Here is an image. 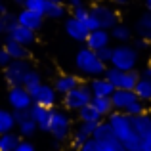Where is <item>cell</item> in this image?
I'll return each instance as SVG.
<instances>
[{
	"instance_id": "obj_1",
	"label": "cell",
	"mask_w": 151,
	"mask_h": 151,
	"mask_svg": "<svg viewBox=\"0 0 151 151\" xmlns=\"http://www.w3.org/2000/svg\"><path fill=\"white\" fill-rule=\"evenodd\" d=\"M105 121L109 122L111 130H113V136L121 142L122 147L126 151H142V140H140V136L134 132L128 115H122V113L113 111Z\"/></svg>"
},
{
	"instance_id": "obj_2",
	"label": "cell",
	"mask_w": 151,
	"mask_h": 151,
	"mask_svg": "<svg viewBox=\"0 0 151 151\" xmlns=\"http://www.w3.org/2000/svg\"><path fill=\"white\" fill-rule=\"evenodd\" d=\"M111 103H113V111L128 117H136V115L145 113V103L138 100L134 90H115L111 96Z\"/></svg>"
},
{
	"instance_id": "obj_3",
	"label": "cell",
	"mask_w": 151,
	"mask_h": 151,
	"mask_svg": "<svg viewBox=\"0 0 151 151\" xmlns=\"http://www.w3.org/2000/svg\"><path fill=\"white\" fill-rule=\"evenodd\" d=\"M75 67L78 69L81 75H84V77H88V78L103 77V73H105V69H107V65L100 61L96 52L88 50L86 46L77 52V55H75Z\"/></svg>"
},
{
	"instance_id": "obj_4",
	"label": "cell",
	"mask_w": 151,
	"mask_h": 151,
	"mask_svg": "<svg viewBox=\"0 0 151 151\" xmlns=\"http://www.w3.org/2000/svg\"><path fill=\"white\" fill-rule=\"evenodd\" d=\"M138 61H140V52L132 44H117L113 48L109 67L119 71H136Z\"/></svg>"
},
{
	"instance_id": "obj_5",
	"label": "cell",
	"mask_w": 151,
	"mask_h": 151,
	"mask_svg": "<svg viewBox=\"0 0 151 151\" xmlns=\"http://www.w3.org/2000/svg\"><path fill=\"white\" fill-rule=\"evenodd\" d=\"M71 132H73V122H71V117L61 109H52L50 111V122H48V134L54 138L55 142H65L71 138Z\"/></svg>"
},
{
	"instance_id": "obj_6",
	"label": "cell",
	"mask_w": 151,
	"mask_h": 151,
	"mask_svg": "<svg viewBox=\"0 0 151 151\" xmlns=\"http://www.w3.org/2000/svg\"><path fill=\"white\" fill-rule=\"evenodd\" d=\"M90 15L96 19L98 27H100V29H105V31H111L117 23H121L117 8H113L111 4H105V2L94 4V6L90 8Z\"/></svg>"
},
{
	"instance_id": "obj_7",
	"label": "cell",
	"mask_w": 151,
	"mask_h": 151,
	"mask_svg": "<svg viewBox=\"0 0 151 151\" xmlns=\"http://www.w3.org/2000/svg\"><path fill=\"white\" fill-rule=\"evenodd\" d=\"M103 77L113 84L115 90H134L136 82L140 81L138 71H119V69H113V67H107Z\"/></svg>"
},
{
	"instance_id": "obj_8",
	"label": "cell",
	"mask_w": 151,
	"mask_h": 151,
	"mask_svg": "<svg viewBox=\"0 0 151 151\" xmlns=\"http://www.w3.org/2000/svg\"><path fill=\"white\" fill-rule=\"evenodd\" d=\"M90 101H92V92H90V86L84 82H81L77 88H73L69 94L63 96V107L67 111H78L90 105Z\"/></svg>"
},
{
	"instance_id": "obj_9",
	"label": "cell",
	"mask_w": 151,
	"mask_h": 151,
	"mask_svg": "<svg viewBox=\"0 0 151 151\" xmlns=\"http://www.w3.org/2000/svg\"><path fill=\"white\" fill-rule=\"evenodd\" d=\"M33 69L29 63V59H14L10 65L4 69V81L12 86H23V81H25L27 73Z\"/></svg>"
},
{
	"instance_id": "obj_10",
	"label": "cell",
	"mask_w": 151,
	"mask_h": 151,
	"mask_svg": "<svg viewBox=\"0 0 151 151\" xmlns=\"http://www.w3.org/2000/svg\"><path fill=\"white\" fill-rule=\"evenodd\" d=\"M8 103L12 111H29L33 105V96L23 86H12L8 90Z\"/></svg>"
},
{
	"instance_id": "obj_11",
	"label": "cell",
	"mask_w": 151,
	"mask_h": 151,
	"mask_svg": "<svg viewBox=\"0 0 151 151\" xmlns=\"http://www.w3.org/2000/svg\"><path fill=\"white\" fill-rule=\"evenodd\" d=\"M31 96H33V103L42 105V107H46V109H54L55 103H58V92L54 90L52 84H44V82H42Z\"/></svg>"
},
{
	"instance_id": "obj_12",
	"label": "cell",
	"mask_w": 151,
	"mask_h": 151,
	"mask_svg": "<svg viewBox=\"0 0 151 151\" xmlns=\"http://www.w3.org/2000/svg\"><path fill=\"white\" fill-rule=\"evenodd\" d=\"M6 37L12 38L14 42L25 46V48H31V46L37 42V33H33L31 29H25L19 23H14L10 29H6Z\"/></svg>"
},
{
	"instance_id": "obj_13",
	"label": "cell",
	"mask_w": 151,
	"mask_h": 151,
	"mask_svg": "<svg viewBox=\"0 0 151 151\" xmlns=\"http://www.w3.org/2000/svg\"><path fill=\"white\" fill-rule=\"evenodd\" d=\"M78 151H126V149L113 136V138H107V140H94V138H90Z\"/></svg>"
},
{
	"instance_id": "obj_14",
	"label": "cell",
	"mask_w": 151,
	"mask_h": 151,
	"mask_svg": "<svg viewBox=\"0 0 151 151\" xmlns=\"http://www.w3.org/2000/svg\"><path fill=\"white\" fill-rule=\"evenodd\" d=\"M96 126L98 124H94V122H81V124L71 132V145H73L75 149H81L82 145L94 136Z\"/></svg>"
},
{
	"instance_id": "obj_15",
	"label": "cell",
	"mask_w": 151,
	"mask_h": 151,
	"mask_svg": "<svg viewBox=\"0 0 151 151\" xmlns=\"http://www.w3.org/2000/svg\"><path fill=\"white\" fill-rule=\"evenodd\" d=\"M15 17H17L19 25L25 27V29H31L33 33L40 31L42 25H44V15H38V14H35V12L25 10V8H21V10L15 14Z\"/></svg>"
},
{
	"instance_id": "obj_16",
	"label": "cell",
	"mask_w": 151,
	"mask_h": 151,
	"mask_svg": "<svg viewBox=\"0 0 151 151\" xmlns=\"http://www.w3.org/2000/svg\"><path fill=\"white\" fill-rule=\"evenodd\" d=\"M86 48L92 50V52H98L101 48H107V46H111V35L109 31L105 29H96V31H90L88 37H86L84 40Z\"/></svg>"
},
{
	"instance_id": "obj_17",
	"label": "cell",
	"mask_w": 151,
	"mask_h": 151,
	"mask_svg": "<svg viewBox=\"0 0 151 151\" xmlns=\"http://www.w3.org/2000/svg\"><path fill=\"white\" fill-rule=\"evenodd\" d=\"M65 33L69 38H73L75 42H84L88 37V29L82 25L78 19H75L73 15L65 19Z\"/></svg>"
},
{
	"instance_id": "obj_18",
	"label": "cell",
	"mask_w": 151,
	"mask_h": 151,
	"mask_svg": "<svg viewBox=\"0 0 151 151\" xmlns=\"http://www.w3.org/2000/svg\"><path fill=\"white\" fill-rule=\"evenodd\" d=\"M90 86V92H92V98H111L115 92L113 84L107 81L105 77H98V78H92L88 82Z\"/></svg>"
},
{
	"instance_id": "obj_19",
	"label": "cell",
	"mask_w": 151,
	"mask_h": 151,
	"mask_svg": "<svg viewBox=\"0 0 151 151\" xmlns=\"http://www.w3.org/2000/svg\"><path fill=\"white\" fill-rule=\"evenodd\" d=\"M81 84V81H78L77 75H59L58 78L54 81V90L58 92V96H65V94H69L73 88H77V86Z\"/></svg>"
},
{
	"instance_id": "obj_20",
	"label": "cell",
	"mask_w": 151,
	"mask_h": 151,
	"mask_svg": "<svg viewBox=\"0 0 151 151\" xmlns=\"http://www.w3.org/2000/svg\"><path fill=\"white\" fill-rule=\"evenodd\" d=\"M130 122H132V128L134 132L140 136V140L151 136V113H142V115H136V117H130Z\"/></svg>"
},
{
	"instance_id": "obj_21",
	"label": "cell",
	"mask_w": 151,
	"mask_h": 151,
	"mask_svg": "<svg viewBox=\"0 0 151 151\" xmlns=\"http://www.w3.org/2000/svg\"><path fill=\"white\" fill-rule=\"evenodd\" d=\"M50 111H52V109H46V107L37 105V103H33V105H31V109H29V117L33 119L35 124L38 126V130H42V132H48Z\"/></svg>"
},
{
	"instance_id": "obj_22",
	"label": "cell",
	"mask_w": 151,
	"mask_h": 151,
	"mask_svg": "<svg viewBox=\"0 0 151 151\" xmlns=\"http://www.w3.org/2000/svg\"><path fill=\"white\" fill-rule=\"evenodd\" d=\"M134 35H136V38H144V40L151 42V14L149 12L142 14L136 19V23H134Z\"/></svg>"
},
{
	"instance_id": "obj_23",
	"label": "cell",
	"mask_w": 151,
	"mask_h": 151,
	"mask_svg": "<svg viewBox=\"0 0 151 151\" xmlns=\"http://www.w3.org/2000/svg\"><path fill=\"white\" fill-rule=\"evenodd\" d=\"M2 48L8 52V55L12 58V61H14V59H29V55H31L29 48H25V46H21V44H17V42H14L12 38H8V37L4 38Z\"/></svg>"
},
{
	"instance_id": "obj_24",
	"label": "cell",
	"mask_w": 151,
	"mask_h": 151,
	"mask_svg": "<svg viewBox=\"0 0 151 151\" xmlns=\"http://www.w3.org/2000/svg\"><path fill=\"white\" fill-rule=\"evenodd\" d=\"M132 33L134 31L130 29L126 23H117V25L109 31L111 40H117L119 44H128V42L132 40Z\"/></svg>"
},
{
	"instance_id": "obj_25",
	"label": "cell",
	"mask_w": 151,
	"mask_h": 151,
	"mask_svg": "<svg viewBox=\"0 0 151 151\" xmlns=\"http://www.w3.org/2000/svg\"><path fill=\"white\" fill-rule=\"evenodd\" d=\"M134 94L138 96V100L144 101L145 105L151 103V81H145V78H140L134 86Z\"/></svg>"
},
{
	"instance_id": "obj_26",
	"label": "cell",
	"mask_w": 151,
	"mask_h": 151,
	"mask_svg": "<svg viewBox=\"0 0 151 151\" xmlns=\"http://www.w3.org/2000/svg\"><path fill=\"white\" fill-rule=\"evenodd\" d=\"M90 105L101 115V119H107L111 113H113V103H111V98H92Z\"/></svg>"
},
{
	"instance_id": "obj_27",
	"label": "cell",
	"mask_w": 151,
	"mask_h": 151,
	"mask_svg": "<svg viewBox=\"0 0 151 151\" xmlns=\"http://www.w3.org/2000/svg\"><path fill=\"white\" fill-rule=\"evenodd\" d=\"M38 126L35 124V121L31 117H27L25 121L17 122V134L21 136V140H29V138H33L35 134H37Z\"/></svg>"
},
{
	"instance_id": "obj_28",
	"label": "cell",
	"mask_w": 151,
	"mask_h": 151,
	"mask_svg": "<svg viewBox=\"0 0 151 151\" xmlns=\"http://www.w3.org/2000/svg\"><path fill=\"white\" fill-rule=\"evenodd\" d=\"M21 142V136L17 132H8L0 136V151H15Z\"/></svg>"
},
{
	"instance_id": "obj_29",
	"label": "cell",
	"mask_w": 151,
	"mask_h": 151,
	"mask_svg": "<svg viewBox=\"0 0 151 151\" xmlns=\"http://www.w3.org/2000/svg\"><path fill=\"white\" fill-rule=\"evenodd\" d=\"M77 113H78V121H81V122H94V124H100V122L103 121L101 115L98 113L92 105L82 107V109H78Z\"/></svg>"
},
{
	"instance_id": "obj_30",
	"label": "cell",
	"mask_w": 151,
	"mask_h": 151,
	"mask_svg": "<svg viewBox=\"0 0 151 151\" xmlns=\"http://www.w3.org/2000/svg\"><path fill=\"white\" fill-rule=\"evenodd\" d=\"M15 119H14V113L12 111H6V109H0V136L2 134H8V132H14L15 128Z\"/></svg>"
},
{
	"instance_id": "obj_31",
	"label": "cell",
	"mask_w": 151,
	"mask_h": 151,
	"mask_svg": "<svg viewBox=\"0 0 151 151\" xmlns=\"http://www.w3.org/2000/svg\"><path fill=\"white\" fill-rule=\"evenodd\" d=\"M40 84H42V77H40V73H38L37 69H31L29 73H27L25 81H23V88H25L29 94H33Z\"/></svg>"
},
{
	"instance_id": "obj_32",
	"label": "cell",
	"mask_w": 151,
	"mask_h": 151,
	"mask_svg": "<svg viewBox=\"0 0 151 151\" xmlns=\"http://www.w3.org/2000/svg\"><path fill=\"white\" fill-rule=\"evenodd\" d=\"M67 14V8L63 4H46V12H44V17L48 19H63Z\"/></svg>"
},
{
	"instance_id": "obj_33",
	"label": "cell",
	"mask_w": 151,
	"mask_h": 151,
	"mask_svg": "<svg viewBox=\"0 0 151 151\" xmlns=\"http://www.w3.org/2000/svg\"><path fill=\"white\" fill-rule=\"evenodd\" d=\"M46 4H48L46 0H25V2H23V8L29 10V12H35V14H38V15H44Z\"/></svg>"
},
{
	"instance_id": "obj_34",
	"label": "cell",
	"mask_w": 151,
	"mask_h": 151,
	"mask_svg": "<svg viewBox=\"0 0 151 151\" xmlns=\"http://www.w3.org/2000/svg\"><path fill=\"white\" fill-rule=\"evenodd\" d=\"M98 58H100L101 63H105L107 67H109V61H111V55H113V46H107V48H101L96 52Z\"/></svg>"
},
{
	"instance_id": "obj_35",
	"label": "cell",
	"mask_w": 151,
	"mask_h": 151,
	"mask_svg": "<svg viewBox=\"0 0 151 151\" xmlns=\"http://www.w3.org/2000/svg\"><path fill=\"white\" fill-rule=\"evenodd\" d=\"M0 19H2L4 31H6V29H10V27L14 25V23H17V17H15V14H12V12H6V14H4Z\"/></svg>"
},
{
	"instance_id": "obj_36",
	"label": "cell",
	"mask_w": 151,
	"mask_h": 151,
	"mask_svg": "<svg viewBox=\"0 0 151 151\" xmlns=\"http://www.w3.org/2000/svg\"><path fill=\"white\" fill-rule=\"evenodd\" d=\"M132 46H134L138 52H144V50H149V48H151V42L144 40V38H134V40H132Z\"/></svg>"
},
{
	"instance_id": "obj_37",
	"label": "cell",
	"mask_w": 151,
	"mask_h": 151,
	"mask_svg": "<svg viewBox=\"0 0 151 151\" xmlns=\"http://www.w3.org/2000/svg\"><path fill=\"white\" fill-rule=\"evenodd\" d=\"M15 151H37V147H35L33 142H29V140H21V142H19V145L15 147Z\"/></svg>"
},
{
	"instance_id": "obj_38",
	"label": "cell",
	"mask_w": 151,
	"mask_h": 151,
	"mask_svg": "<svg viewBox=\"0 0 151 151\" xmlns=\"http://www.w3.org/2000/svg\"><path fill=\"white\" fill-rule=\"evenodd\" d=\"M10 63H12V58L8 55V52L4 50V48H0V67H2V69H6Z\"/></svg>"
},
{
	"instance_id": "obj_39",
	"label": "cell",
	"mask_w": 151,
	"mask_h": 151,
	"mask_svg": "<svg viewBox=\"0 0 151 151\" xmlns=\"http://www.w3.org/2000/svg\"><path fill=\"white\" fill-rule=\"evenodd\" d=\"M140 78H145V81H151V63L145 65L144 69L140 71Z\"/></svg>"
},
{
	"instance_id": "obj_40",
	"label": "cell",
	"mask_w": 151,
	"mask_h": 151,
	"mask_svg": "<svg viewBox=\"0 0 151 151\" xmlns=\"http://www.w3.org/2000/svg\"><path fill=\"white\" fill-rule=\"evenodd\" d=\"M142 151H151V136L142 140Z\"/></svg>"
},
{
	"instance_id": "obj_41",
	"label": "cell",
	"mask_w": 151,
	"mask_h": 151,
	"mask_svg": "<svg viewBox=\"0 0 151 151\" xmlns=\"http://www.w3.org/2000/svg\"><path fill=\"white\" fill-rule=\"evenodd\" d=\"M69 6H71V10H77V8L84 6V2L82 0H69Z\"/></svg>"
},
{
	"instance_id": "obj_42",
	"label": "cell",
	"mask_w": 151,
	"mask_h": 151,
	"mask_svg": "<svg viewBox=\"0 0 151 151\" xmlns=\"http://www.w3.org/2000/svg\"><path fill=\"white\" fill-rule=\"evenodd\" d=\"M8 12V8H6V4H4V0H0V17H2L4 14Z\"/></svg>"
},
{
	"instance_id": "obj_43",
	"label": "cell",
	"mask_w": 151,
	"mask_h": 151,
	"mask_svg": "<svg viewBox=\"0 0 151 151\" xmlns=\"http://www.w3.org/2000/svg\"><path fill=\"white\" fill-rule=\"evenodd\" d=\"M128 2H130V0H113V4H115V6H126Z\"/></svg>"
},
{
	"instance_id": "obj_44",
	"label": "cell",
	"mask_w": 151,
	"mask_h": 151,
	"mask_svg": "<svg viewBox=\"0 0 151 151\" xmlns=\"http://www.w3.org/2000/svg\"><path fill=\"white\" fill-rule=\"evenodd\" d=\"M61 145H63L61 142H55V140H54V149H55V151H59V149H61Z\"/></svg>"
},
{
	"instance_id": "obj_45",
	"label": "cell",
	"mask_w": 151,
	"mask_h": 151,
	"mask_svg": "<svg viewBox=\"0 0 151 151\" xmlns=\"http://www.w3.org/2000/svg\"><path fill=\"white\" fill-rule=\"evenodd\" d=\"M145 10L151 14V0H145Z\"/></svg>"
},
{
	"instance_id": "obj_46",
	"label": "cell",
	"mask_w": 151,
	"mask_h": 151,
	"mask_svg": "<svg viewBox=\"0 0 151 151\" xmlns=\"http://www.w3.org/2000/svg\"><path fill=\"white\" fill-rule=\"evenodd\" d=\"M12 2H14L15 6H21L23 8V2H25V0H12Z\"/></svg>"
},
{
	"instance_id": "obj_47",
	"label": "cell",
	"mask_w": 151,
	"mask_h": 151,
	"mask_svg": "<svg viewBox=\"0 0 151 151\" xmlns=\"http://www.w3.org/2000/svg\"><path fill=\"white\" fill-rule=\"evenodd\" d=\"M46 2H50V4H63V0H46Z\"/></svg>"
},
{
	"instance_id": "obj_48",
	"label": "cell",
	"mask_w": 151,
	"mask_h": 151,
	"mask_svg": "<svg viewBox=\"0 0 151 151\" xmlns=\"http://www.w3.org/2000/svg\"><path fill=\"white\" fill-rule=\"evenodd\" d=\"M2 33H6V31H4V25H2V19H0V37H2Z\"/></svg>"
},
{
	"instance_id": "obj_49",
	"label": "cell",
	"mask_w": 151,
	"mask_h": 151,
	"mask_svg": "<svg viewBox=\"0 0 151 151\" xmlns=\"http://www.w3.org/2000/svg\"><path fill=\"white\" fill-rule=\"evenodd\" d=\"M0 48H2V42H0Z\"/></svg>"
}]
</instances>
